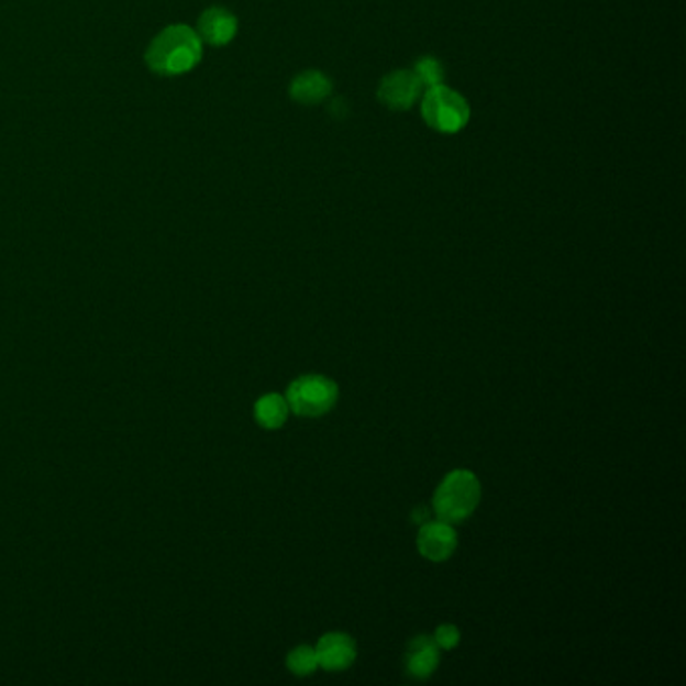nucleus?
Masks as SVG:
<instances>
[{"instance_id": "obj_1", "label": "nucleus", "mask_w": 686, "mask_h": 686, "mask_svg": "<svg viewBox=\"0 0 686 686\" xmlns=\"http://www.w3.org/2000/svg\"><path fill=\"white\" fill-rule=\"evenodd\" d=\"M203 55L201 38L188 24H172L155 36L145 51V63L162 77L190 73Z\"/></svg>"}, {"instance_id": "obj_2", "label": "nucleus", "mask_w": 686, "mask_h": 686, "mask_svg": "<svg viewBox=\"0 0 686 686\" xmlns=\"http://www.w3.org/2000/svg\"><path fill=\"white\" fill-rule=\"evenodd\" d=\"M482 499V486L475 474L467 469H455L439 484L433 496V509L439 520L460 523L467 520Z\"/></svg>"}, {"instance_id": "obj_3", "label": "nucleus", "mask_w": 686, "mask_h": 686, "mask_svg": "<svg viewBox=\"0 0 686 686\" xmlns=\"http://www.w3.org/2000/svg\"><path fill=\"white\" fill-rule=\"evenodd\" d=\"M421 115L431 130L443 135H455L467 128L472 119V107L455 89L447 85H438L423 91Z\"/></svg>"}, {"instance_id": "obj_4", "label": "nucleus", "mask_w": 686, "mask_h": 686, "mask_svg": "<svg viewBox=\"0 0 686 686\" xmlns=\"http://www.w3.org/2000/svg\"><path fill=\"white\" fill-rule=\"evenodd\" d=\"M339 401L336 383L322 375H307L296 379L286 392L290 411L300 417H322Z\"/></svg>"}, {"instance_id": "obj_5", "label": "nucleus", "mask_w": 686, "mask_h": 686, "mask_svg": "<svg viewBox=\"0 0 686 686\" xmlns=\"http://www.w3.org/2000/svg\"><path fill=\"white\" fill-rule=\"evenodd\" d=\"M423 85L413 71L399 69L380 79L377 97L380 103L391 111H407L423 96Z\"/></svg>"}, {"instance_id": "obj_6", "label": "nucleus", "mask_w": 686, "mask_h": 686, "mask_svg": "<svg viewBox=\"0 0 686 686\" xmlns=\"http://www.w3.org/2000/svg\"><path fill=\"white\" fill-rule=\"evenodd\" d=\"M417 547L427 560L445 562L457 547V532L447 521H425L417 535Z\"/></svg>"}, {"instance_id": "obj_7", "label": "nucleus", "mask_w": 686, "mask_h": 686, "mask_svg": "<svg viewBox=\"0 0 686 686\" xmlns=\"http://www.w3.org/2000/svg\"><path fill=\"white\" fill-rule=\"evenodd\" d=\"M198 36L210 47H225L237 35V19L224 7H210L198 19Z\"/></svg>"}, {"instance_id": "obj_8", "label": "nucleus", "mask_w": 686, "mask_h": 686, "mask_svg": "<svg viewBox=\"0 0 686 686\" xmlns=\"http://www.w3.org/2000/svg\"><path fill=\"white\" fill-rule=\"evenodd\" d=\"M317 656H319V664L324 671L341 673L355 663V640L344 632H329L319 640Z\"/></svg>"}, {"instance_id": "obj_9", "label": "nucleus", "mask_w": 686, "mask_h": 686, "mask_svg": "<svg viewBox=\"0 0 686 686\" xmlns=\"http://www.w3.org/2000/svg\"><path fill=\"white\" fill-rule=\"evenodd\" d=\"M290 99L300 106H319L332 93V81L322 71L308 69L296 75L290 84Z\"/></svg>"}, {"instance_id": "obj_10", "label": "nucleus", "mask_w": 686, "mask_h": 686, "mask_svg": "<svg viewBox=\"0 0 686 686\" xmlns=\"http://www.w3.org/2000/svg\"><path fill=\"white\" fill-rule=\"evenodd\" d=\"M439 646L429 637H417L409 642L407 673L414 678H429L438 671Z\"/></svg>"}, {"instance_id": "obj_11", "label": "nucleus", "mask_w": 686, "mask_h": 686, "mask_svg": "<svg viewBox=\"0 0 686 686\" xmlns=\"http://www.w3.org/2000/svg\"><path fill=\"white\" fill-rule=\"evenodd\" d=\"M288 413H290V407L286 402V397L278 395V392L264 395L254 405V417L266 429H278V427L285 425Z\"/></svg>"}, {"instance_id": "obj_12", "label": "nucleus", "mask_w": 686, "mask_h": 686, "mask_svg": "<svg viewBox=\"0 0 686 686\" xmlns=\"http://www.w3.org/2000/svg\"><path fill=\"white\" fill-rule=\"evenodd\" d=\"M286 664H288V668H290L292 675H312L320 666L317 649H312V646H296L295 651L288 654Z\"/></svg>"}, {"instance_id": "obj_13", "label": "nucleus", "mask_w": 686, "mask_h": 686, "mask_svg": "<svg viewBox=\"0 0 686 686\" xmlns=\"http://www.w3.org/2000/svg\"><path fill=\"white\" fill-rule=\"evenodd\" d=\"M413 73L425 89L438 87V85H443V81H445L443 63L435 59V57H429V55L421 57V59L414 63Z\"/></svg>"}, {"instance_id": "obj_14", "label": "nucleus", "mask_w": 686, "mask_h": 686, "mask_svg": "<svg viewBox=\"0 0 686 686\" xmlns=\"http://www.w3.org/2000/svg\"><path fill=\"white\" fill-rule=\"evenodd\" d=\"M433 640H435V644H438L439 649L451 651V649H455V646L460 644L462 634H460V628L453 627V624H443V627L438 628Z\"/></svg>"}]
</instances>
